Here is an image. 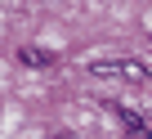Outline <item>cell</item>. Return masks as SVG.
<instances>
[{
  "label": "cell",
  "mask_w": 152,
  "mask_h": 139,
  "mask_svg": "<svg viewBox=\"0 0 152 139\" xmlns=\"http://www.w3.org/2000/svg\"><path fill=\"white\" fill-rule=\"evenodd\" d=\"M90 72L94 76H116V81H130V85H143L152 76L139 58H99V63H90Z\"/></svg>",
  "instance_id": "cell-1"
},
{
  "label": "cell",
  "mask_w": 152,
  "mask_h": 139,
  "mask_svg": "<svg viewBox=\"0 0 152 139\" xmlns=\"http://www.w3.org/2000/svg\"><path fill=\"white\" fill-rule=\"evenodd\" d=\"M116 117H121V130H125V139H152V121H143L139 112H130V108H116Z\"/></svg>",
  "instance_id": "cell-2"
},
{
  "label": "cell",
  "mask_w": 152,
  "mask_h": 139,
  "mask_svg": "<svg viewBox=\"0 0 152 139\" xmlns=\"http://www.w3.org/2000/svg\"><path fill=\"white\" fill-rule=\"evenodd\" d=\"M23 63H27V67H49V58H45L40 49H31V45L23 49Z\"/></svg>",
  "instance_id": "cell-3"
},
{
  "label": "cell",
  "mask_w": 152,
  "mask_h": 139,
  "mask_svg": "<svg viewBox=\"0 0 152 139\" xmlns=\"http://www.w3.org/2000/svg\"><path fill=\"white\" fill-rule=\"evenodd\" d=\"M54 139H67V135H54Z\"/></svg>",
  "instance_id": "cell-4"
}]
</instances>
